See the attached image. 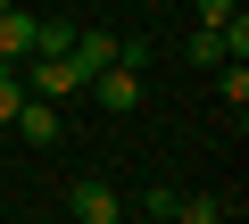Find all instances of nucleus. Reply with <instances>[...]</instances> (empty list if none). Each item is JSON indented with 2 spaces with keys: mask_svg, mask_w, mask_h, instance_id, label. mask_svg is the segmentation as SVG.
<instances>
[{
  "mask_svg": "<svg viewBox=\"0 0 249 224\" xmlns=\"http://www.w3.org/2000/svg\"><path fill=\"white\" fill-rule=\"evenodd\" d=\"M83 91L108 108V117H133V108H142V67H124V58H116V67H100Z\"/></svg>",
  "mask_w": 249,
  "mask_h": 224,
  "instance_id": "f257e3e1",
  "label": "nucleus"
},
{
  "mask_svg": "<svg viewBox=\"0 0 249 224\" xmlns=\"http://www.w3.org/2000/svg\"><path fill=\"white\" fill-rule=\"evenodd\" d=\"M25 67H34V75H25L34 100H75V91H83V67H75V58H25Z\"/></svg>",
  "mask_w": 249,
  "mask_h": 224,
  "instance_id": "f03ea898",
  "label": "nucleus"
},
{
  "mask_svg": "<svg viewBox=\"0 0 249 224\" xmlns=\"http://www.w3.org/2000/svg\"><path fill=\"white\" fill-rule=\"evenodd\" d=\"M34 150H58V133H67V117H58V100H17V117H9Z\"/></svg>",
  "mask_w": 249,
  "mask_h": 224,
  "instance_id": "7ed1b4c3",
  "label": "nucleus"
},
{
  "mask_svg": "<svg viewBox=\"0 0 249 224\" xmlns=\"http://www.w3.org/2000/svg\"><path fill=\"white\" fill-rule=\"evenodd\" d=\"M67 207H75V224H124V199H116L108 183H91V174L67 191Z\"/></svg>",
  "mask_w": 249,
  "mask_h": 224,
  "instance_id": "20e7f679",
  "label": "nucleus"
},
{
  "mask_svg": "<svg viewBox=\"0 0 249 224\" xmlns=\"http://www.w3.org/2000/svg\"><path fill=\"white\" fill-rule=\"evenodd\" d=\"M34 58V9H0V67Z\"/></svg>",
  "mask_w": 249,
  "mask_h": 224,
  "instance_id": "39448f33",
  "label": "nucleus"
},
{
  "mask_svg": "<svg viewBox=\"0 0 249 224\" xmlns=\"http://www.w3.org/2000/svg\"><path fill=\"white\" fill-rule=\"evenodd\" d=\"M75 67H83V83L100 75V67H116V34H100V25H75V50H67Z\"/></svg>",
  "mask_w": 249,
  "mask_h": 224,
  "instance_id": "423d86ee",
  "label": "nucleus"
},
{
  "mask_svg": "<svg viewBox=\"0 0 249 224\" xmlns=\"http://www.w3.org/2000/svg\"><path fill=\"white\" fill-rule=\"evenodd\" d=\"M216 91H224V108L241 117V108H249V67H241V58H224V67H216Z\"/></svg>",
  "mask_w": 249,
  "mask_h": 224,
  "instance_id": "0eeeda50",
  "label": "nucleus"
},
{
  "mask_svg": "<svg viewBox=\"0 0 249 224\" xmlns=\"http://www.w3.org/2000/svg\"><path fill=\"white\" fill-rule=\"evenodd\" d=\"M75 50V25H50V17H34V58H67Z\"/></svg>",
  "mask_w": 249,
  "mask_h": 224,
  "instance_id": "6e6552de",
  "label": "nucleus"
},
{
  "mask_svg": "<svg viewBox=\"0 0 249 224\" xmlns=\"http://www.w3.org/2000/svg\"><path fill=\"white\" fill-rule=\"evenodd\" d=\"M175 224H232V207H224V199H183Z\"/></svg>",
  "mask_w": 249,
  "mask_h": 224,
  "instance_id": "1a4fd4ad",
  "label": "nucleus"
},
{
  "mask_svg": "<svg viewBox=\"0 0 249 224\" xmlns=\"http://www.w3.org/2000/svg\"><path fill=\"white\" fill-rule=\"evenodd\" d=\"M183 50H191V67H224V42H216V25H199Z\"/></svg>",
  "mask_w": 249,
  "mask_h": 224,
  "instance_id": "9d476101",
  "label": "nucleus"
},
{
  "mask_svg": "<svg viewBox=\"0 0 249 224\" xmlns=\"http://www.w3.org/2000/svg\"><path fill=\"white\" fill-rule=\"evenodd\" d=\"M17 100H25V75H17V67H0V125L17 117Z\"/></svg>",
  "mask_w": 249,
  "mask_h": 224,
  "instance_id": "9b49d317",
  "label": "nucleus"
},
{
  "mask_svg": "<svg viewBox=\"0 0 249 224\" xmlns=\"http://www.w3.org/2000/svg\"><path fill=\"white\" fill-rule=\"evenodd\" d=\"M142 207H150V224H175V207H183V191H166V183H158V191H150Z\"/></svg>",
  "mask_w": 249,
  "mask_h": 224,
  "instance_id": "f8f14e48",
  "label": "nucleus"
},
{
  "mask_svg": "<svg viewBox=\"0 0 249 224\" xmlns=\"http://www.w3.org/2000/svg\"><path fill=\"white\" fill-rule=\"evenodd\" d=\"M232 9H241V0H199V25H224Z\"/></svg>",
  "mask_w": 249,
  "mask_h": 224,
  "instance_id": "ddd939ff",
  "label": "nucleus"
},
{
  "mask_svg": "<svg viewBox=\"0 0 249 224\" xmlns=\"http://www.w3.org/2000/svg\"><path fill=\"white\" fill-rule=\"evenodd\" d=\"M0 9H17V0H0Z\"/></svg>",
  "mask_w": 249,
  "mask_h": 224,
  "instance_id": "4468645a",
  "label": "nucleus"
}]
</instances>
